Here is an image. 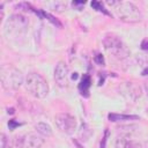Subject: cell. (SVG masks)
<instances>
[{"instance_id":"6da1fadb","label":"cell","mask_w":148,"mask_h":148,"mask_svg":"<svg viewBox=\"0 0 148 148\" xmlns=\"http://www.w3.org/2000/svg\"><path fill=\"white\" fill-rule=\"evenodd\" d=\"M29 21L21 14L12 15L5 23L3 34L7 39H18L23 37L28 30Z\"/></svg>"},{"instance_id":"7a4b0ae2","label":"cell","mask_w":148,"mask_h":148,"mask_svg":"<svg viewBox=\"0 0 148 148\" xmlns=\"http://www.w3.org/2000/svg\"><path fill=\"white\" fill-rule=\"evenodd\" d=\"M106 5L111 6L114 10V15L126 22H138L140 21V12L139 8L128 1H106Z\"/></svg>"},{"instance_id":"3957f363","label":"cell","mask_w":148,"mask_h":148,"mask_svg":"<svg viewBox=\"0 0 148 148\" xmlns=\"http://www.w3.org/2000/svg\"><path fill=\"white\" fill-rule=\"evenodd\" d=\"M0 81L6 90H16L23 83V75L12 65H2L0 68Z\"/></svg>"},{"instance_id":"277c9868","label":"cell","mask_w":148,"mask_h":148,"mask_svg":"<svg viewBox=\"0 0 148 148\" xmlns=\"http://www.w3.org/2000/svg\"><path fill=\"white\" fill-rule=\"evenodd\" d=\"M24 87L27 91L36 98H44L49 94V84L46 80L37 73H30L27 75Z\"/></svg>"},{"instance_id":"5b68a950","label":"cell","mask_w":148,"mask_h":148,"mask_svg":"<svg viewBox=\"0 0 148 148\" xmlns=\"http://www.w3.org/2000/svg\"><path fill=\"white\" fill-rule=\"evenodd\" d=\"M103 45L109 53H111L112 56H114L117 58H123L128 54V50L125 46V44L121 42V39L118 36H116L113 34L105 35V37L103 39Z\"/></svg>"},{"instance_id":"8992f818","label":"cell","mask_w":148,"mask_h":148,"mask_svg":"<svg viewBox=\"0 0 148 148\" xmlns=\"http://www.w3.org/2000/svg\"><path fill=\"white\" fill-rule=\"evenodd\" d=\"M54 121L57 127L65 134H73L76 130V120L69 113H58L54 117Z\"/></svg>"},{"instance_id":"52a82bcc","label":"cell","mask_w":148,"mask_h":148,"mask_svg":"<svg viewBox=\"0 0 148 148\" xmlns=\"http://www.w3.org/2000/svg\"><path fill=\"white\" fill-rule=\"evenodd\" d=\"M44 143L42 135H37L35 133L23 134L16 138L15 145L17 148H40Z\"/></svg>"},{"instance_id":"ba28073f","label":"cell","mask_w":148,"mask_h":148,"mask_svg":"<svg viewBox=\"0 0 148 148\" xmlns=\"http://www.w3.org/2000/svg\"><path fill=\"white\" fill-rule=\"evenodd\" d=\"M54 80L59 87H66L68 83V67L66 62L59 61L54 68Z\"/></svg>"},{"instance_id":"9c48e42d","label":"cell","mask_w":148,"mask_h":148,"mask_svg":"<svg viewBox=\"0 0 148 148\" xmlns=\"http://www.w3.org/2000/svg\"><path fill=\"white\" fill-rule=\"evenodd\" d=\"M116 148H141L139 143L134 142L126 135H121L116 141Z\"/></svg>"},{"instance_id":"30bf717a","label":"cell","mask_w":148,"mask_h":148,"mask_svg":"<svg viewBox=\"0 0 148 148\" xmlns=\"http://www.w3.org/2000/svg\"><path fill=\"white\" fill-rule=\"evenodd\" d=\"M125 88H126L125 91L128 92L127 94V97L128 98L135 101L136 98H139L141 96V88L139 86H136V84H134L132 82H128V83L125 84Z\"/></svg>"},{"instance_id":"8fae6325","label":"cell","mask_w":148,"mask_h":148,"mask_svg":"<svg viewBox=\"0 0 148 148\" xmlns=\"http://www.w3.org/2000/svg\"><path fill=\"white\" fill-rule=\"evenodd\" d=\"M90 84H91V80H90V76L88 74H84L81 79V82L79 83V91L82 96L84 97H88L89 96V88H90Z\"/></svg>"},{"instance_id":"7c38bea8","label":"cell","mask_w":148,"mask_h":148,"mask_svg":"<svg viewBox=\"0 0 148 148\" xmlns=\"http://www.w3.org/2000/svg\"><path fill=\"white\" fill-rule=\"evenodd\" d=\"M110 121H123V120H136L139 116L134 114H119V113H109L108 116Z\"/></svg>"},{"instance_id":"4fadbf2b","label":"cell","mask_w":148,"mask_h":148,"mask_svg":"<svg viewBox=\"0 0 148 148\" xmlns=\"http://www.w3.org/2000/svg\"><path fill=\"white\" fill-rule=\"evenodd\" d=\"M35 128H36V131L39 133V135H42V136L49 138V136L52 135V128H51V126H50L49 124H46V123H37L36 126H35Z\"/></svg>"},{"instance_id":"5bb4252c","label":"cell","mask_w":148,"mask_h":148,"mask_svg":"<svg viewBox=\"0 0 148 148\" xmlns=\"http://www.w3.org/2000/svg\"><path fill=\"white\" fill-rule=\"evenodd\" d=\"M35 12H36L37 14H39L40 16H43V17L47 18V20H49L51 23H53L54 25H58L59 28H61V27H62V25H61V23H60V22H59V21H58V20H57V18H56L53 15H51L50 13H46V12H44V10H40V12H37V10H35Z\"/></svg>"},{"instance_id":"9a60e30c","label":"cell","mask_w":148,"mask_h":148,"mask_svg":"<svg viewBox=\"0 0 148 148\" xmlns=\"http://www.w3.org/2000/svg\"><path fill=\"white\" fill-rule=\"evenodd\" d=\"M91 7H92L94 9H96L97 12H102V13L105 14V15H111V13H109V12L104 8V6L102 5V2H99V1H91Z\"/></svg>"},{"instance_id":"2e32d148","label":"cell","mask_w":148,"mask_h":148,"mask_svg":"<svg viewBox=\"0 0 148 148\" xmlns=\"http://www.w3.org/2000/svg\"><path fill=\"white\" fill-rule=\"evenodd\" d=\"M94 61H95L96 64L101 65V66H104V65H105V61H104V57H103L101 53H98V54H96V56L94 57Z\"/></svg>"},{"instance_id":"e0dca14e","label":"cell","mask_w":148,"mask_h":148,"mask_svg":"<svg viewBox=\"0 0 148 148\" xmlns=\"http://www.w3.org/2000/svg\"><path fill=\"white\" fill-rule=\"evenodd\" d=\"M108 136H109V130L106 128V130H105V133H104V136H103V140H102V142H101V148H105V143H106Z\"/></svg>"},{"instance_id":"ac0fdd59","label":"cell","mask_w":148,"mask_h":148,"mask_svg":"<svg viewBox=\"0 0 148 148\" xmlns=\"http://www.w3.org/2000/svg\"><path fill=\"white\" fill-rule=\"evenodd\" d=\"M21 124L20 123H17V121H15L14 119H12V120H9V123H8V126H9V128L10 130H14L15 127H17V126H20Z\"/></svg>"},{"instance_id":"d6986e66","label":"cell","mask_w":148,"mask_h":148,"mask_svg":"<svg viewBox=\"0 0 148 148\" xmlns=\"http://www.w3.org/2000/svg\"><path fill=\"white\" fill-rule=\"evenodd\" d=\"M6 142H7V138L5 134H1V148H7L6 147Z\"/></svg>"},{"instance_id":"ffe728a7","label":"cell","mask_w":148,"mask_h":148,"mask_svg":"<svg viewBox=\"0 0 148 148\" xmlns=\"http://www.w3.org/2000/svg\"><path fill=\"white\" fill-rule=\"evenodd\" d=\"M141 49L145 51H148V39H143L141 43Z\"/></svg>"},{"instance_id":"44dd1931","label":"cell","mask_w":148,"mask_h":148,"mask_svg":"<svg viewBox=\"0 0 148 148\" xmlns=\"http://www.w3.org/2000/svg\"><path fill=\"white\" fill-rule=\"evenodd\" d=\"M73 6H74V7H76V8L80 10V9H81V7H82V6H84V2H82V1H81V2L74 1V2H73Z\"/></svg>"},{"instance_id":"7402d4cb","label":"cell","mask_w":148,"mask_h":148,"mask_svg":"<svg viewBox=\"0 0 148 148\" xmlns=\"http://www.w3.org/2000/svg\"><path fill=\"white\" fill-rule=\"evenodd\" d=\"M142 75H148V68H146V69L142 72Z\"/></svg>"},{"instance_id":"603a6c76","label":"cell","mask_w":148,"mask_h":148,"mask_svg":"<svg viewBox=\"0 0 148 148\" xmlns=\"http://www.w3.org/2000/svg\"><path fill=\"white\" fill-rule=\"evenodd\" d=\"M8 113L13 114V113H14V109H13V108H12V109H8Z\"/></svg>"},{"instance_id":"cb8c5ba5","label":"cell","mask_w":148,"mask_h":148,"mask_svg":"<svg viewBox=\"0 0 148 148\" xmlns=\"http://www.w3.org/2000/svg\"><path fill=\"white\" fill-rule=\"evenodd\" d=\"M72 77H73V79H76V77H77V73H74V75H73Z\"/></svg>"}]
</instances>
